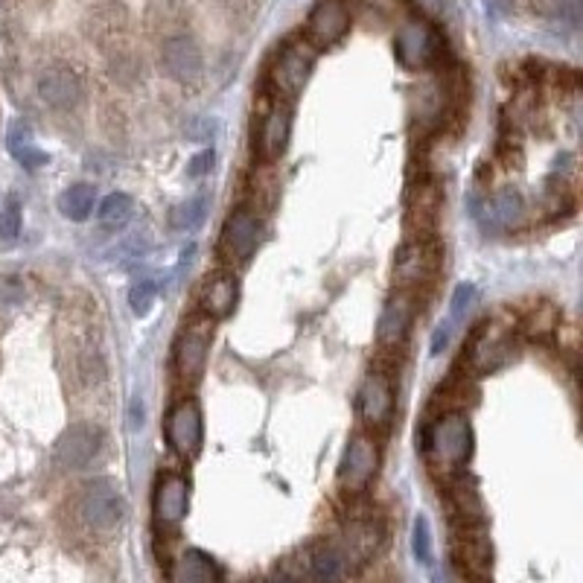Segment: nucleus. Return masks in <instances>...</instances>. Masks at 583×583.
<instances>
[{"label":"nucleus","instance_id":"1","mask_svg":"<svg viewBox=\"0 0 583 583\" xmlns=\"http://www.w3.org/2000/svg\"><path fill=\"white\" fill-rule=\"evenodd\" d=\"M426 452L438 470H461L473 455V429L464 412L441 414L426 432Z\"/></svg>","mask_w":583,"mask_h":583},{"label":"nucleus","instance_id":"2","mask_svg":"<svg viewBox=\"0 0 583 583\" xmlns=\"http://www.w3.org/2000/svg\"><path fill=\"white\" fill-rule=\"evenodd\" d=\"M444 263V248L432 237H414L394 257V283L403 292H414L417 286H426L435 280Z\"/></svg>","mask_w":583,"mask_h":583},{"label":"nucleus","instance_id":"3","mask_svg":"<svg viewBox=\"0 0 583 583\" xmlns=\"http://www.w3.org/2000/svg\"><path fill=\"white\" fill-rule=\"evenodd\" d=\"M213 344V318H196L190 321L181 336L175 339V371L184 382H199L207 368Z\"/></svg>","mask_w":583,"mask_h":583},{"label":"nucleus","instance_id":"4","mask_svg":"<svg viewBox=\"0 0 583 583\" xmlns=\"http://www.w3.org/2000/svg\"><path fill=\"white\" fill-rule=\"evenodd\" d=\"M312 65H315V47L309 41L286 44L277 56L275 68H272V88H275L277 97L295 100L307 85Z\"/></svg>","mask_w":583,"mask_h":583},{"label":"nucleus","instance_id":"5","mask_svg":"<svg viewBox=\"0 0 583 583\" xmlns=\"http://www.w3.org/2000/svg\"><path fill=\"white\" fill-rule=\"evenodd\" d=\"M394 53L406 70H426L441 56V35L426 21H409L394 38Z\"/></svg>","mask_w":583,"mask_h":583},{"label":"nucleus","instance_id":"6","mask_svg":"<svg viewBox=\"0 0 583 583\" xmlns=\"http://www.w3.org/2000/svg\"><path fill=\"white\" fill-rule=\"evenodd\" d=\"M257 242H260V219L254 210L248 207H237L225 225H222V234H219V257L231 266L245 263L254 251H257Z\"/></svg>","mask_w":583,"mask_h":583},{"label":"nucleus","instance_id":"7","mask_svg":"<svg viewBox=\"0 0 583 583\" xmlns=\"http://www.w3.org/2000/svg\"><path fill=\"white\" fill-rule=\"evenodd\" d=\"M379 470V449L371 435H356L344 449L339 464V484L344 493H362L374 481Z\"/></svg>","mask_w":583,"mask_h":583},{"label":"nucleus","instance_id":"8","mask_svg":"<svg viewBox=\"0 0 583 583\" xmlns=\"http://www.w3.org/2000/svg\"><path fill=\"white\" fill-rule=\"evenodd\" d=\"M82 516L94 531H114L126 516V502H123L120 487L108 479L91 481L82 496Z\"/></svg>","mask_w":583,"mask_h":583},{"label":"nucleus","instance_id":"9","mask_svg":"<svg viewBox=\"0 0 583 583\" xmlns=\"http://www.w3.org/2000/svg\"><path fill=\"white\" fill-rule=\"evenodd\" d=\"M167 432V444L178 452V455H199L202 449V438H205V423H202V409L193 400H181L175 403L167 414L164 423Z\"/></svg>","mask_w":583,"mask_h":583},{"label":"nucleus","instance_id":"10","mask_svg":"<svg viewBox=\"0 0 583 583\" xmlns=\"http://www.w3.org/2000/svg\"><path fill=\"white\" fill-rule=\"evenodd\" d=\"M105 444V435L100 426L94 423H76L62 432L59 444H56V458L65 470H82L88 467Z\"/></svg>","mask_w":583,"mask_h":583},{"label":"nucleus","instance_id":"11","mask_svg":"<svg viewBox=\"0 0 583 583\" xmlns=\"http://www.w3.org/2000/svg\"><path fill=\"white\" fill-rule=\"evenodd\" d=\"M152 511H155V522L161 528H178L187 511H190V484L184 476L178 473H164L158 484H155V496H152Z\"/></svg>","mask_w":583,"mask_h":583},{"label":"nucleus","instance_id":"12","mask_svg":"<svg viewBox=\"0 0 583 583\" xmlns=\"http://www.w3.org/2000/svg\"><path fill=\"white\" fill-rule=\"evenodd\" d=\"M382 540H385L382 522L374 519V516H359V519H350L344 525L342 540H339L336 549L342 551L347 566H362V563H368L377 554Z\"/></svg>","mask_w":583,"mask_h":583},{"label":"nucleus","instance_id":"13","mask_svg":"<svg viewBox=\"0 0 583 583\" xmlns=\"http://www.w3.org/2000/svg\"><path fill=\"white\" fill-rule=\"evenodd\" d=\"M444 210V187L435 178H426L409 193L406 202V222L409 228L417 231V237H429L438 225V216Z\"/></svg>","mask_w":583,"mask_h":583},{"label":"nucleus","instance_id":"14","mask_svg":"<svg viewBox=\"0 0 583 583\" xmlns=\"http://www.w3.org/2000/svg\"><path fill=\"white\" fill-rule=\"evenodd\" d=\"M350 30V12L344 0H321L307 21V35L312 47H330L342 41Z\"/></svg>","mask_w":583,"mask_h":583},{"label":"nucleus","instance_id":"15","mask_svg":"<svg viewBox=\"0 0 583 583\" xmlns=\"http://www.w3.org/2000/svg\"><path fill=\"white\" fill-rule=\"evenodd\" d=\"M161 65L167 70V76L175 82H196L202 76V50L193 38L187 35H175L167 38L161 47Z\"/></svg>","mask_w":583,"mask_h":583},{"label":"nucleus","instance_id":"16","mask_svg":"<svg viewBox=\"0 0 583 583\" xmlns=\"http://www.w3.org/2000/svg\"><path fill=\"white\" fill-rule=\"evenodd\" d=\"M414 321V292H403L397 289L388 304L382 307V315H379V327H377V339L382 347H397L409 336Z\"/></svg>","mask_w":583,"mask_h":583},{"label":"nucleus","instance_id":"17","mask_svg":"<svg viewBox=\"0 0 583 583\" xmlns=\"http://www.w3.org/2000/svg\"><path fill=\"white\" fill-rule=\"evenodd\" d=\"M289 129H292V114L286 105H272L263 117H260V129H257V155L260 161L272 164L277 161L283 152H286V143H289Z\"/></svg>","mask_w":583,"mask_h":583},{"label":"nucleus","instance_id":"18","mask_svg":"<svg viewBox=\"0 0 583 583\" xmlns=\"http://www.w3.org/2000/svg\"><path fill=\"white\" fill-rule=\"evenodd\" d=\"M359 414L368 426L385 429L394 417V388L382 374H371L359 391Z\"/></svg>","mask_w":583,"mask_h":583},{"label":"nucleus","instance_id":"19","mask_svg":"<svg viewBox=\"0 0 583 583\" xmlns=\"http://www.w3.org/2000/svg\"><path fill=\"white\" fill-rule=\"evenodd\" d=\"M237 301H240V280L231 272H213L205 277L199 304L207 318H228L237 309Z\"/></svg>","mask_w":583,"mask_h":583},{"label":"nucleus","instance_id":"20","mask_svg":"<svg viewBox=\"0 0 583 583\" xmlns=\"http://www.w3.org/2000/svg\"><path fill=\"white\" fill-rule=\"evenodd\" d=\"M514 356V342L502 333H487V330H479L476 339L470 344V362L476 368V374H490L496 371L499 365H505L508 359Z\"/></svg>","mask_w":583,"mask_h":583},{"label":"nucleus","instance_id":"21","mask_svg":"<svg viewBox=\"0 0 583 583\" xmlns=\"http://www.w3.org/2000/svg\"><path fill=\"white\" fill-rule=\"evenodd\" d=\"M458 560L464 563V569H470L473 575L484 578L490 572L493 563V546L490 537L481 525H467L458 537Z\"/></svg>","mask_w":583,"mask_h":583},{"label":"nucleus","instance_id":"22","mask_svg":"<svg viewBox=\"0 0 583 583\" xmlns=\"http://www.w3.org/2000/svg\"><path fill=\"white\" fill-rule=\"evenodd\" d=\"M170 583H225L216 560L199 549H187L172 566Z\"/></svg>","mask_w":583,"mask_h":583},{"label":"nucleus","instance_id":"23","mask_svg":"<svg viewBox=\"0 0 583 583\" xmlns=\"http://www.w3.org/2000/svg\"><path fill=\"white\" fill-rule=\"evenodd\" d=\"M38 94L44 97V103L53 108H70L79 103L82 88L76 73L68 68H50L41 79H38Z\"/></svg>","mask_w":583,"mask_h":583},{"label":"nucleus","instance_id":"24","mask_svg":"<svg viewBox=\"0 0 583 583\" xmlns=\"http://www.w3.org/2000/svg\"><path fill=\"white\" fill-rule=\"evenodd\" d=\"M6 146H9L12 158H15L24 170H38V167L47 164V152H41V149L35 146L33 132H30L27 123H15V126L9 129Z\"/></svg>","mask_w":583,"mask_h":583},{"label":"nucleus","instance_id":"25","mask_svg":"<svg viewBox=\"0 0 583 583\" xmlns=\"http://www.w3.org/2000/svg\"><path fill=\"white\" fill-rule=\"evenodd\" d=\"M347 560L336 546H318L309 557V572L315 583H342L347 578Z\"/></svg>","mask_w":583,"mask_h":583},{"label":"nucleus","instance_id":"26","mask_svg":"<svg viewBox=\"0 0 583 583\" xmlns=\"http://www.w3.org/2000/svg\"><path fill=\"white\" fill-rule=\"evenodd\" d=\"M94 202H97V190H94L91 184H73V187H68V190L59 196V210H62L68 219H73V222H82V219L91 216Z\"/></svg>","mask_w":583,"mask_h":583},{"label":"nucleus","instance_id":"27","mask_svg":"<svg viewBox=\"0 0 583 583\" xmlns=\"http://www.w3.org/2000/svg\"><path fill=\"white\" fill-rule=\"evenodd\" d=\"M205 216H207V193H196V196H190V199H184L181 205L172 207L170 213V225L175 231H196V228H202L205 225Z\"/></svg>","mask_w":583,"mask_h":583},{"label":"nucleus","instance_id":"28","mask_svg":"<svg viewBox=\"0 0 583 583\" xmlns=\"http://www.w3.org/2000/svg\"><path fill=\"white\" fill-rule=\"evenodd\" d=\"M129 216H132V196H126V193H111L100 205V222L105 228H120V225H126Z\"/></svg>","mask_w":583,"mask_h":583},{"label":"nucleus","instance_id":"29","mask_svg":"<svg viewBox=\"0 0 583 583\" xmlns=\"http://www.w3.org/2000/svg\"><path fill=\"white\" fill-rule=\"evenodd\" d=\"M525 213V202L516 190H502L496 199H493V216L502 222V225H516Z\"/></svg>","mask_w":583,"mask_h":583},{"label":"nucleus","instance_id":"30","mask_svg":"<svg viewBox=\"0 0 583 583\" xmlns=\"http://www.w3.org/2000/svg\"><path fill=\"white\" fill-rule=\"evenodd\" d=\"M155 298H158V286H155V280H149V277H143V280H138V283L129 289V307H132V312H135L138 318L152 312Z\"/></svg>","mask_w":583,"mask_h":583},{"label":"nucleus","instance_id":"31","mask_svg":"<svg viewBox=\"0 0 583 583\" xmlns=\"http://www.w3.org/2000/svg\"><path fill=\"white\" fill-rule=\"evenodd\" d=\"M412 549L414 557H417L423 566L432 563V528H429V519H426V516H417V519H414Z\"/></svg>","mask_w":583,"mask_h":583},{"label":"nucleus","instance_id":"32","mask_svg":"<svg viewBox=\"0 0 583 583\" xmlns=\"http://www.w3.org/2000/svg\"><path fill=\"white\" fill-rule=\"evenodd\" d=\"M21 234V205L15 199H9L0 207V240L15 242Z\"/></svg>","mask_w":583,"mask_h":583},{"label":"nucleus","instance_id":"33","mask_svg":"<svg viewBox=\"0 0 583 583\" xmlns=\"http://www.w3.org/2000/svg\"><path fill=\"white\" fill-rule=\"evenodd\" d=\"M473 295H476V289H473L470 283H461V286L455 289V298H452V321H458V318L464 315V309H467V304L473 301Z\"/></svg>","mask_w":583,"mask_h":583},{"label":"nucleus","instance_id":"34","mask_svg":"<svg viewBox=\"0 0 583 583\" xmlns=\"http://www.w3.org/2000/svg\"><path fill=\"white\" fill-rule=\"evenodd\" d=\"M210 167H213V149H205V152H199V155L187 164V175H190V178H202Z\"/></svg>","mask_w":583,"mask_h":583},{"label":"nucleus","instance_id":"35","mask_svg":"<svg viewBox=\"0 0 583 583\" xmlns=\"http://www.w3.org/2000/svg\"><path fill=\"white\" fill-rule=\"evenodd\" d=\"M21 286H18V280L15 277H0V301L3 304H18L21 301Z\"/></svg>","mask_w":583,"mask_h":583},{"label":"nucleus","instance_id":"36","mask_svg":"<svg viewBox=\"0 0 583 583\" xmlns=\"http://www.w3.org/2000/svg\"><path fill=\"white\" fill-rule=\"evenodd\" d=\"M414 3H417L426 15H441L449 0H414Z\"/></svg>","mask_w":583,"mask_h":583},{"label":"nucleus","instance_id":"37","mask_svg":"<svg viewBox=\"0 0 583 583\" xmlns=\"http://www.w3.org/2000/svg\"><path fill=\"white\" fill-rule=\"evenodd\" d=\"M449 342V321L446 324H438V330H435V342H432V353H441Z\"/></svg>","mask_w":583,"mask_h":583},{"label":"nucleus","instance_id":"38","mask_svg":"<svg viewBox=\"0 0 583 583\" xmlns=\"http://www.w3.org/2000/svg\"><path fill=\"white\" fill-rule=\"evenodd\" d=\"M493 3H496V9H502V12H505V9L511 6V0H493Z\"/></svg>","mask_w":583,"mask_h":583},{"label":"nucleus","instance_id":"39","mask_svg":"<svg viewBox=\"0 0 583 583\" xmlns=\"http://www.w3.org/2000/svg\"><path fill=\"white\" fill-rule=\"evenodd\" d=\"M272 583H295L289 575H277V578H272Z\"/></svg>","mask_w":583,"mask_h":583}]
</instances>
